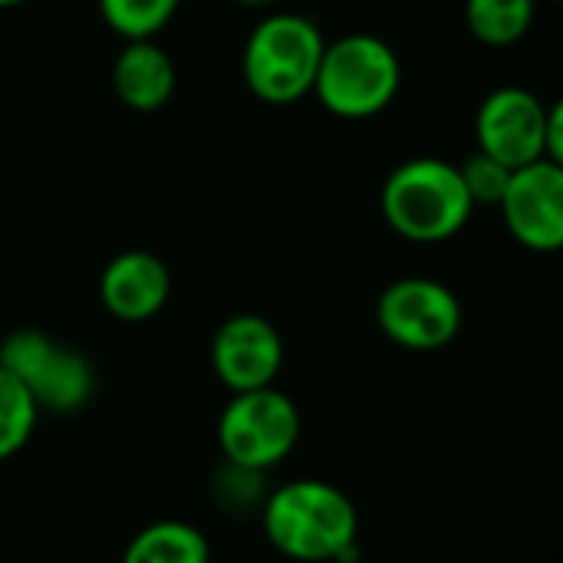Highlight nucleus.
Segmentation results:
<instances>
[{
    "instance_id": "nucleus-11",
    "label": "nucleus",
    "mask_w": 563,
    "mask_h": 563,
    "mask_svg": "<svg viewBox=\"0 0 563 563\" xmlns=\"http://www.w3.org/2000/svg\"><path fill=\"white\" fill-rule=\"evenodd\" d=\"M172 297L168 264L152 251H122L115 254L99 277V300L109 317L122 323H145Z\"/></svg>"
},
{
    "instance_id": "nucleus-14",
    "label": "nucleus",
    "mask_w": 563,
    "mask_h": 563,
    "mask_svg": "<svg viewBox=\"0 0 563 563\" xmlns=\"http://www.w3.org/2000/svg\"><path fill=\"white\" fill-rule=\"evenodd\" d=\"M538 0H465V23L485 46H511L534 23Z\"/></svg>"
},
{
    "instance_id": "nucleus-9",
    "label": "nucleus",
    "mask_w": 563,
    "mask_h": 563,
    "mask_svg": "<svg viewBox=\"0 0 563 563\" xmlns=\"http://www.w3.org/2000/svg\"><path fill=\"white\" fill-rule=\"evenodd\" d=\"M544 125L548 106L525 86H501L488 92L475 115L478 152L498 158L501 165L525 168L544 158Z\"/></svg>"
},
{
    "instance_id": "nucleus-15",
    "label": "nucleus",
    "mask_w": 563,
    "mask_h": 563,
    "mask_svg": "<svg viewBox=\"0 0 563 563\" xmlns=\"http://www.w3.org/2000/svg\"><path fill=\"white\" fill-rule=\"evenodd\" d=\"M40 426V409L16 376L0 366V462L20 455Z\"/></svg>"
},
{
    "instance_id": "nucleus-12",
    "label": "nucleus",
    "mask_w": 563,
    "mask_h": 563,
    "mask_svg": "<svg viewBox=\"0 0 563 563\" xmlns=\"http://www.w3.org/2000/svg\"><path fill=\"white\" fill-rule=\"evenodd\" d=\"M175 63L155 40H125L112 63V89L132 112H158L175 96Z\"/></svg>"
},
{
    "instance_id": "nucleus-6",
    "label": "nucleus",
    "mask_w": 563,
    "mask_h": 563,
    "mask_svg": "<svg viewBox=\"0 0 563 563\" xmlns=\"http://www.w3.org/2000/svg\"><path fill=\"white\" fill-rule=\"evenodd\" d=\"M0 366L23 383L40 412L73 416L86 409L96 393L92 363L79 350L56 343L53 336L33 327L3 336Z\"/></svg>"
},
{
    "instance_id": "nucleus-16",
    "label": "nucleus",
    "mask_w": 563,
    "mask_h": 563,
    "mask_svg": "<svg viewBox=\"0 0 563 563\" xmlns=\"http://www.w3.org/2000/svg\"><path fill=\"white\" fill-rule=\"evenodd\" d=\"M181 0H99V13L122 40H155L175 16Z\"/></svg>"
},
{
    "instance_id": "nucleus-17",
    "label": "nucleus",
    "mask_w": 563,
    "mask_h": 563,
    "mask_svg": "<svg viewBox=\"0 0 563 563\" xmlns=\"http://www.w3.org/2000/svg\"><path fill=\"white\" fill-rule=\"evenodd\" d=\"M459 175L465 181V191H468L472 205H498L501 195H505V188H508L511 168L501 165L498 158L485 155V152H472L459 165Z\"/></svg>"
},
{
    "instance_id": "nucleus-2",
    "label": "nucleus",
    "mask_w": 563,
    "mask_h": 563,
    "mask_svg": "<svg viewBox=\"0 0 563 563\" xmlns=\"http://www.w3.org/2000/svg\"><path fill=\"white\" fill-rule=\"evenodd\" d=\"M379 208L386 224L412 244H442L465 231L475 205L459 165L432 155L402 162L383 185Z\"/></svg>"
},
{
    "instance_id": "nucleus-10",
    "label": "nucleus",
    "mask_w": 563,
    "mask_h": 563,
    "mask_svg": "<svg viewBox=\"0 0 563 563\" xmlns=\"http://www.w3.org/2000/svg\"><path fill=\"white\" fill-rule=\"evenodd\" d=\"M211 369L228 393L274 386L284 369L280 330L261 313H234L211 336Z\"/></svg>"
},
{
    "instance_id": "nucleus-4",
    "label": "nucleus",
    "mask_w": 563,
    "mask_h": 563,
    "mask_svg": "<svg viewBox=\"0 0 563 563\" xmlns=\"http://www.w3.org/2000/svg\"><path fill=\"white\" fill-rule=\"evenodd\" d=\"M320 26L290 10L264 16L244 43V82L267 106H290L313 92V79L323 56Z\"/></svg>"
},
{
    "instance_id": "nucleus-21",
    "label": "nucleus",
    "mask_w": 563,
    "mask_h": 563,
    "mask_svg": "<svg viewBox=\"0 0 563 563\" xmlns=\"http://www.w3.org/2000/svg\"><path fill=\"white\" fill-rule=\"evenodd\" d=\"M548 3H561V0H548Z\"/></svg>"
},
{
    "instance_id": "nucleus-13",
    "label": "nucleus",
    "mask_w": 563,
    "mask_h": 563,
    "mask_svg": "<svg viewBox=\"0 0 563 563\" xmlns=\"http://www.w3.org/2000/svg\"><path fill=\"white\" fill-rule=\"evenodd\" d=\"M122 563H211V544L201 528L165 518L132 534L122 551Z\"/></svg>"
},
{
    "instance_id": "nucleus-7",
    "label": "nucleus",
    "mask_w": 563,
    "mask_h": 563,
    "mask_svg": "<svg viewBox=\"0 0 563 563\" xmlns=\"http://www.w3.org/2000/svg\"><path fill=\"white\" fill-rule=\"evenodd\" d=\"M376 323L386 340L412 353L449 346L465 323L462 300L432 277H399L376 300Z\"/></svg>"
},
{
    "instance_id": "nucleus-1",
    "label": "nucleus",
    "mask_w": 563,
    "mask_h": 563,
    "mask_svg": "<svg viewBox=\"0 0 563 563\" xmlns=\"http://www.w3.org/2000/svg\"><path fill=\"white\" fill-rule=\"evenodd\" d=\"M261 531L267 544L297 563H346L360 548L353 498L323 478H294L264 495Z\"/></svg>"
},
{
    "instance_id": "nucleus-8",
    "label": "nucleus",
    "mask_w": 563,
    "mask_h": 563,
    "mask_svg": "<svg viewBox=\"0 0 563 563\" xmlns=\"http://www.w3.org/2000/svg\"><path fill=\"white\" fill-rule=\"evenodd\" d=\"M508 234L534 251L554 254L563 244V165L558 162H531L515 168L508 188L498 201Z\"/></svg>"
},
{
    "instance_id": "nucleus-3",
    "label": "nucleus",
    "mask_w": 563,
    "mask_h": 563,
    "mask_svg": "<svg viewBox=\"0 0 563 563\" xmlns=\"http://www.w3.org/2000/svg\"><path fill=\"white\" fill-rule=\"evenodd\" d=\"M402 63L396 49L373 33H346L323 46L313 96L336 119H373L399 96Z\"/></svg>"
},
{
    "instance_id": "nucleus-20",
    "label": "nucleus",
    "mask_w": 563,
    "mask_h": 563,
    "mask_svg": "<svg viewBox=\"0 0 563 563\" xmlns=\"http://www.w3.org/2000/svg\"><path fill=\"white\" fill-rule=\"evenodd\" d=\"M20 3H26V0H0V10H10V7H20Z\"/></svg>"
},
{
    "instance_id": "nucleus-19",
    "label": "nucleus",
    "mask_w": 563,
    "mask_h": 563,
    "mask_svg": "<svg viewBox=\"0 0 563 563\" xmlns=\"http://www.w3.org/2000/svg\"><path fill=\"white\" fill-rule=\"evenodd\" d=\"M238 3H244V7H267V3H274V0H238Z\"/></svg>"
},
{
    "instance_id": "nucleus-5",
    "label": "nucleus",
    "mask_w": 563,
    "mask_h": 563,
    "mask_svg": "<svg viewBox=\"0 0 563 563\" xmlns=\"http://www.w3.org/2000/svg\"><path fill=\"white\" fill-rule=\"evenodd\" d=\"M303 435L300 406L277 386L231 393L218 416V449L228 465L267 475L284 465Z\"/></svg>"
},
{
    "instance_id": "nucleus-18",
    "label": "nucleus",
    "mask_w": 563,
    "mask_h": 563,
    "mask_svg": "<svg viewBox=\"0 0 563 563\" xmlns=\"http://www.w3.org/2000/svg\"><path fill=\"white\" fill-rule=\"evenodd\" d=\"M544 158L563 162V102L548 106V125H544Z\"/></svg>"
}]
</instances>
